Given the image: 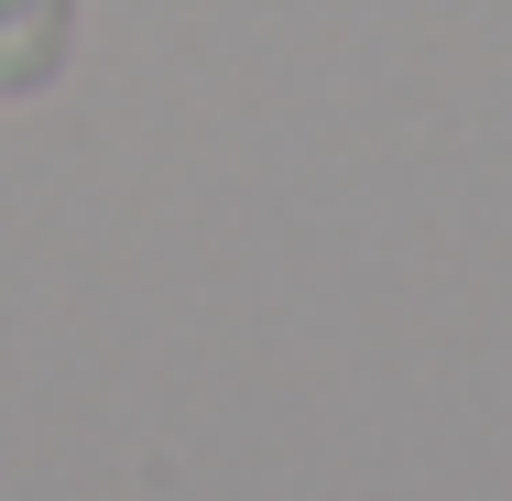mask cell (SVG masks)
Segmentation results:
<instances>
[{"label": "cell", "mask_w": 512, "mask_h": 501, "mask_svg": "<svg viewBox=\"0 0 512 501\" xmlns=\"http://www.w3.org/2000/svg\"><path fill=\"white\" fill-rule=\"evenodd\" d=\"M77 0H0V99H44L66 77Z\"/></svg>", "instance_id": "6da1fadb"}]
</instances>
